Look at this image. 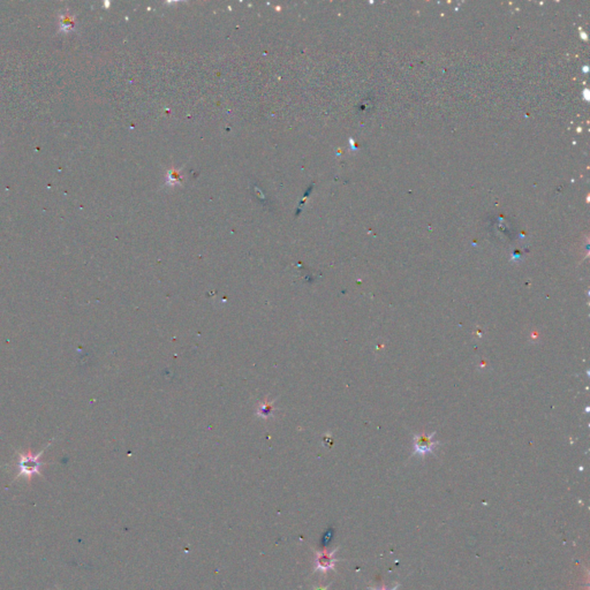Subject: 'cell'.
Listing matches in <instances>:
<instances>
[{"label": "cell", "mask_w": 590, "mask_h": 590, "mask_svg": "<svg viewBox=\"0 0 590 590\" xmlns=\"http://www.w3.org/2000/svg\"><path fill=\"white\" fill-rule=\"evenodd\" d=\"M336 551H337V549L332 552H323V554H320V556H318L317 568L324 571V572L327 570H330V568H333V566H335V564L337 561L335 559Z\"/></svg>", "instance_id": "7a4b0ae2"}, {"label": "cell", "mask_w": 590, "mask_h": 590, "mask_svg": "<svg viewBox=\"0 0 590 590\" xmlns=\"http://www.w3.org/2000/svg\"><path fill=\"white\" fill-rule=\"evenodd\" d=\"M316 590H327V588H318Z\"/></svg>", "instance_id": "5b68a950"}, {"label": "cell", "mask_w": 590, "mask_h": 590, "mask_svg": "<svg viewBox=\"0 0 590 590\" xmlns=\"http://www.w3.org/2000/svg\"><path fill=\"white\" fill-rule=\"evenodd\" d=\"M435 446V443H432L431 436L427 435H421V436L416 437L415 440V450L418 453L424 454L430 452L432 447Z\"/></svg>", "instance_id": "3957f363"}, {"label": "cell", "mask_w": 590, "mask_h": 590, "mask_svg": "<svg viewBox=\"0 0 590 590\" xmlns=\"http://www.w3.org/2000/svg\"><path fill=\"white\" fill-rule=\"evenodd\" d=\"M398 587H399V585L394 586V587H393V589H391V590H397V589H398ZM369 589H370V590H388V588H386V586H385V583H383V585H382V588H381V589H376V588H369Z\"/></svg>", "instance_id": "277c9868"}, {"label": "cell", "mask_w": 590, "mask_h": 590, "mask_svg": "<svg viewBox=\"0 0 590 590\" xmlns=\"http://www.w3.org/2000/svg\"><path fill=\"white\" fill-rule=\"evenodd\" d=\"M42 453L33 454L32 452L21 453L18 454L17 459V477H26L32 478L35 475L41 474V468L43 462L41 461Z\"/></svg>", "instance_id": "6da1fadb"}]
</instances>
